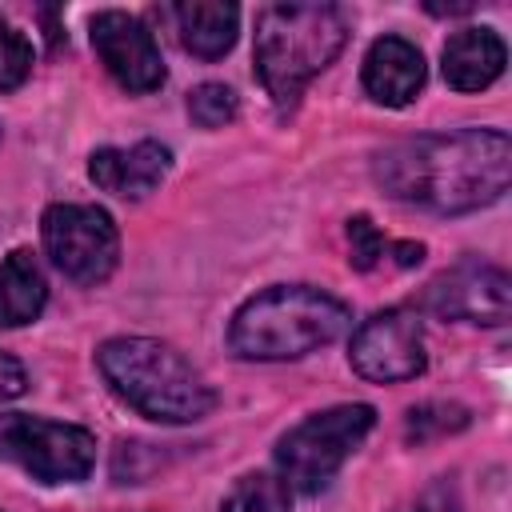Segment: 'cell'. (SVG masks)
<instances>
[{"label":"cell","mask_w":512,"mask_h":512,"mask_svg":"<svg viewBox=\"0 0 512 512\" xmlns=\"http://www.w3.org/2000/svg\"><path fill=\"white\" fill-rule=\"evenodd\" d=\"M424 308L444 320H468V324H504L512 308V280L496 264L464 260L448 272H440L424 288Z\"/></svg>","instance_id":"9c48e42d"},{"label":"cell","mask_w":512,"mask_h":512,"mask_svg":"<svg viewBox=\"0 0 512 512\" xmlns=\"http://www.w3.org/2000/svg\"><path fill=\"white\" fill-rule=\"evenodd\" d=\"M44 248L52 264L76 284H100L112 276L120 256L116 224L96 204H52L44 212Z\"/></svg>","instance_id":"52a82bcc"},{"label":"cell","mask_w":512,"mask_h":512,"mask_svg":"<svg viewBox=\"0 0 512 512\" xmlns=\"http://www.w3.org/2000/svg\"><path fill=\"white\" fill-rule=\"evenodd\" d=\"M364 88L376 104L404 108L424 88V56L400 36H380L364 56Z\"/></svg>","instance_id":"7c38bea8"},{"label":"cell","mask_w":512,"mask_h":512,"mask_svg":"<svg viewBox=\"0 0 512 512\" xmlns=\"http://www.w3.org/2000/svg\"><path fill=\"white\" fill-rule=\"evenodd\" d=\"M348 244H352V268H360V272H368V268H376L388 252H392V240H384V232L368 220V216H352L348 220Z\"/></svg>","instance_id":"d6986e66"},{"label":"cell","mask_w":512,"mask_h":512,"mask_svg":"<svg viewBox=\"0 0 512 512\" xmlns=\"http://www.w3.org/2000/svg\"><path fill=\"white\" fill-rule=\"evenodd\" d=\"M460 428H468V408L448 404V400H428V404L412 408L408 420H404V436L412 444H424V440H436V436H452Z\"/></svg>","instance_id":"e0dca14e"},{"label":"cell","mask_w":512,"mask_h":512,"mask_svg":"<svg viewBox=\"0 0 512 512\" xmlns=\"http://www.w3.org/2000/svg\"><path fill=\"white\" fill-rule=\"evenodd\" d=\"M352 368L372 384H400L424 372V332L408 308H384L368 316L348 348Z\"/></svg>","instance_id":"ba28073f"},{"label":"cell","mask_w":512,"mask_h":512,"mask_svg":"<svg viewBox=\"0 0 512 512\" xmlns=\"http://www.w3.org/2000/svg\"><path fill=\"white\" fill-rule=\"evenodd\" d=\"M444 80L456 92H480L504 72V40L492 28H460L444 44Z\"/></svg>","instance_id":"4fadbf2b"},{"label":"cell","mask_w":512,"mask_h":512,"mask_svg":"<svg viewBox=\"0 0 512 512\" xmlns=\"http://www.w3.org/2000/svg\"><path fill=\"white\" fill-rule=\"evenodd\" d=\"M188 116L200 124V128H224L228 120H236V92L228 84H200L188 92Z\"/></svg>","instance_id":"ac0fdd59"},{"label":"cell","mask_w":512,"mask_h":512,"mask_svg":"<svg viewBox=\"0 0 512 512\" xmlns=\"http://www.w3.org/2000/svg\"><path fill=\"white\" fill-rule=\"evenodd\" d=\"M372 424H376V412L368 404H336L308 416L304 424L284 432L276 444L280 480L304 496L320 492L336 476V468L352 456V448L372 432Z\"/></svg>","instance_id":"5b68a950"},{"label":"cell","mask_w":512,"mask_h":512,"mask_svg":"<svg viewBox=\"0 0 512 512\" xmlns=\"http://www.w3.org/2000/svg\"><path fill=\"white\" fill-rule=\"evenodd\" d=\"M172 164V152L156 140H140L132 148H100L92 152L88 160V176L96 188L112 192V196H128V200H140L148 196L164 172Z\"/></svg>","instance_id":"8fae6325"},{"label":"cell","mask_w":512,"mask_h":512,"mask_svg":"<svg viewBox=\"0 0 512 512\" xmlns=\"http://www.w3.org/2000/svg\"><path fill=\"white\" fill-rule=\"evenodd\" d=\"M348 304L312 284H276L228 324V348L244 360H296L332 344L348 328Z\"/></svg>","instance_id":"3957f363"},{"label":"cell","mask_w":512,"mask_h":512,"mask_svg":"<svg viewBox=\"0 0 512 512\" xmlns=\"http://www.w3.org/2000/svg\"><path fill=\"white\" fill-rule=\"evenodd\" d=\"M92 48L100 56V64L108 68V76L128 88V92H152L164 84V60H160V48L152 40V32L120 12V8H108V12H96L92 16Z\"/></svg>","instance_id":"30bf717a"},{"label":"cell","mask_w":512,"mask_h":512,"mask_svg":"<svg viewBox=\"0 0 512 512\" xmlns=\"http://www.w3.org/2000/svg\"><path fill=\"white\" fill-rule=\"evenodd\" d=\"M28 72H32V44L8 20H0V88H20Z\"/></svg>","instance_id":"ffe728a7"},{"label":"cell","mask_w":512,"mask_h":512,"mask_svg":"<svg viewBox=\"0 0 512 512\" xmlns=\"http://www.w3.org/2000/svg\"><path fill=\"white\" fill-rule=\"evenodd\" d=\"M288 504H292V488L280 476L248 472L228 488L220 512H288Z\"/></svg>","instance_id":"2e32d148"},{"label":"cell","mask_w":512,"mask_h":512,"mask_svg":"<svg viewBox=\"0 0 512 512\" xmlns=\"http://www.w3.org/2000/svg\"><path fill=\"white\" fill-rule=\"evenodd\" d=\"M428 12H440V16H460V12H472V4H428Z\"/></svg>","instance_id":"603a6c76"},{"label":"cell","mask_w":512,"mask_h":512,"mask_svg":"<svg viewBox=\"0 0 512 512\" xmlns=\"http://www.w3.org/2000/svg\"><path fill=\"white\" fill-rule=\"evenodd\" d=\"M416 512H460V500H456V492H452V484H432L424 496H420V504H416Z\"/></svg>","instance_id":"7402d4cb"},{"label":"cell","mask_w":512,"mask_h":512,"mask_svg":"<svg viewBox=\"0 0 512 512\" xmlns=\"http://www.w3.org/2000/svg\"><path fill=\"white\" fill-rule=\"evenodd\" d=\"M24 388H28V376H24L20 360H12L8 352H0V404L24 396Z\"/></svg>","instance_id":"44dd1931"},{"label":"cell","mask_w":512,"mask_h":512,"mask_svg":"<svg viewBox=\"0 0 512 512\" xmlns=\"http://www.w3.org/2000/svg\"><path fill=\"white\" fill-rule=\"evenodd\" d=\"M44 300H48V284H44L36 256L28 248H16L0 264V328L32 324L40 316Z\"/></svg>","instance_id":"9a60e30c"},{"label":"cell","mask_w":512,"mask_h":512,"mask_svg":"<svg viewBox=\"0 0 512 512\" xmlns=\"http://www.w3.org/2000/svg\"><path fill=\"white\" fill-rule=\"evenodd\" d=\"M376 184L400 200L440 216L476 212L508 192L512 140L500 128L428 132L384 148L372 164Z\"/></svg>","instance_id":"6da1fadb"},{"label":"cell","mask_w":512,"mask_h":512,"mask_svg":"<svg viewBox=\"0 0 512 512\" xmlns=\"http://www.w3.org/2000/svg\"><path fill=\"white\" fill-rule=\"evenodd\" d=\"M0 460L20 464L44 484H76L96 464L92 432L40 416H0Z\"/></svg>","instance_id":"8992f818"},{"label":"cell","mask_w":512,"mask_h":512,"mask_svg":"<svg viewBox=\"0 0 512 512\" xmlns=\"http://www.w3.org/2000/svg\"><path fill=\"white\" fill-rule=\"evenodd\" d=\"M96 364L108 388L148 420L188 424L216 408L208 380L164 340L152 336H116L100 344Z\"/></svg>","instance_id":"7a4b0ae2"},{"label":"cell","mask_w":512,"mask_h":512,"mask_svg":"<svg viewBox=\"0 0 512 512\" xmlns=\"http://www.w3.org/2000/svg\"><path fill=\"white\" fill-rule=\"evenodd\" d=\"M348 24L332 4H268L256 16V72L280 108H292L312 76L344 48Z\"/></svg>","instance_id":"277c9868"},{"label":"cell","mask_w":512,"mask_h":512,"mask_svg":"<svg viewBox=\"0 0 512 512\" xmlns=\"http://www.w3.org/2000/svg\"><path fill=\"white\" fill-rule=\"evenodd\" d=\"M172 16H176L180 44L192 56H200V60H220L236 44V24H240L236 4H224V0H184V4L172 8Z\"/></svg>","instance_id":"5bb4252c"}]
</instances>
